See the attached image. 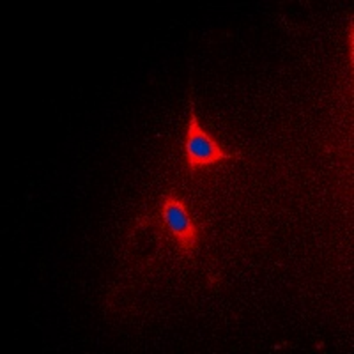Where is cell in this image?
<instances>
[{"label":"cell","instance_id":"1","mask_svg":"<svg viewBox=\"0 0 354 354\" xmlns=\"http://www.w3.org/2000/svg\"><path fill=\"white\" fill-rule=\"evenodd\" d=\"M142 225H156L165 238L172 239L183 257L194 259L202 238H204V221L195 220L186 198L176 189H169L161 198L154 216L140 218Z\"/></svg>","mask_w":354,"mask_h":354},{"label":"cell","instance_id":"2","mask_svg":"<svg viewBox=\"0 0 354 354\" xmlns=\"http://www.w3.org/2000/svg\"><path fill=\"white\" fill-rule=\"evenodd\" d=\"M243 154L229 151L198 124L195 113L194 97L189 96V121L185 138V169L189 177H195L201 170H211L220 167L223 161L243 160Z\"/></svg>","mask_w":354,"mask_h":354}]
</instances>
